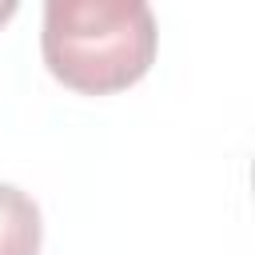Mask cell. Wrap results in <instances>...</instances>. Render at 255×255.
Wrapping results in <instances>:
<instances>
[{"label": "cell", "instance_id": "cell-2", "mask_svg": "<svg viewBox=\"0 0 255 255\" xmlns=\"http://www.w3.org/2000/svg\"><path fill=\"white\" fill-rule=\"evenodd\" d=\"M44 223L28 191L0 183V255H40Z\"/></svg>", "mask_w": 255, "mask_h": 255}, {"label": "cell", "instance_id": "cell-1", "mask_svg": "<svg viewBox=\"0 0 255 255\" xmlns=\"http://www.w3.org/2000/svg\"><path fill=\"white\" fill-rule=\"evenodd\" d=\"M155 16L139 0H48L44 4V64L84 96L124 92L147 76L155 60Z\"/></svg>", "mask_w": 255, "mask_h": 255}, {"label": "cell", "instance_id": "cell-3", "mask_svg": "<svg viewBox=\"0 0 255 255\" xmlns=\"http://www.w3.org/2000/svg\"><path fill=\"white\" fill-rule=\"evenodd\" d=\"M8 16H16V4H12V0H4V4H0V24H4Z\"/></svg>", "mask_w": 255, "mask_h": 255}]
</instances>
